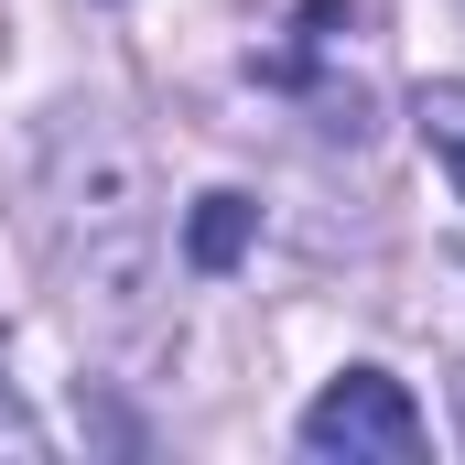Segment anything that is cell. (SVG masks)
I'll return each instance as SVG.
<instances>
[{
	"label": "cell",
	"instance_id": "1",
	"mask_svg": "<svg viewBox=\"0 0 465 465\" xmlns=\"http://www.w3.org/2000/svg\"><path fill=\"white\" fill-rule=\"evenodd\" d=\"M44 217H54V249L152 228V163L109 109H65L44 130Z\"/></svg>",
	"mask_w": 465,
	"mask_h": 465
},
{
	"label": "cell",
	"instance_id": "2",
	"mask_svg": "<svg viewBox=\"0 0 465 465\" xmlns=\"http://www.w3.org/2000/svg\"><path fill=\"white\" fill-rule=\"evenodd\" d=\"M303 455H347V465H411L422 455V401L390 368H347L303 401Z\"/></svg>",
	"mask_w": 465,
	"mask_h": 465
},
{
	"label": "cell",
	"instance_id": "3",
	"mask_svg": "<svg viewBox=\"0 0 465 465\" xmlns=\"http://www.w3.org/2000/svg\"><path fill=\"white\" fill-rule=\"evenodd\" d=\"M65 271V303L87 336H141L152 303H163V238L152 228H119V238H87V249H54Z\"/></svg>",
	"mask_w": 465,
	"mask_h": 465
},
{
	"label": "cell",
	"instance_id": "4",
	"mask_svg": "<svg viewBox=\"0 0 465 465\" xmlns=\"http://www.w3.org/2000/svg\"><path fill=\"white\" fill-rule=\"evenodd\" d=\"M249 238H260V206H249L238 184H217V195H195V206H184V271L228 282L238 260H249Z\"/></svg>",
	"mask_w": 465,
	"mask_h": 465
},
{
	"label": "cell",
	"instance_id": "5",
	"mask_svg": "<svg viewBox=\"0 0 465 465\" xmlns=\"http://www.w3.org/2000/svg\"><path fill=\"white\" fill-rule=\"evenodd\" d=\"M347 33H368V0H303V11H292V54H271L260 76H271V87H303Z\"/></svg>",
	"mask_w": 465,
	"mask_h": 465
},
{
	"label": "cell",
	"instance_id": "6",
	"mask_svg": "<svg viewBox=\"0 0 465 465\" xmlns=\"http://www.w3.org/2000/svg\"><path fill=\"white\" fill-rule=\"evenodd\" d=\"M411 119H422V141H433V163L455 173V195H465V76H433V87L411 98Z\"/></svg>",
	"mask_w": 465,
	"mask_h": 465
},
{
	"label": "cell",
	"instance_id": "7",
	"mask_svg": "<svg viewBox=\"0 0 465 465\" xmlns=\"http://www.w3.org/2000/svg\"><path fill=\"white\" fill-rule=\"evenodd\" d=\"M455 401H465V390H455Z\"/></svg>",
	"mask_w": 465,
	"mask_h": 465
}]
</instances>
